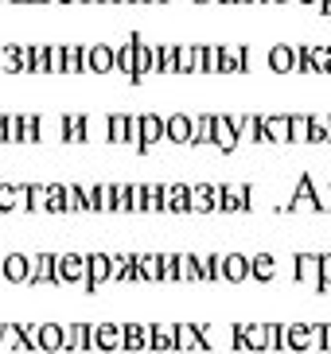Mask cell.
<instances>
[{
  "label": "cell",
  "mask_w": 331,
  "mask_h": 354,
  "mask_svg": "<svg viewBox=\"0 0 331 354\" xmlns=\"http://www.w3.org/2000/svg\"><path fill=\"white\" fill-rule=\"evenodd\" d=\"M160 140H164V117L160 113H136V140H133L136 152L148 156Z\"/></svg>",
  "instance_id": "obj_1"
},
{
  "label": "cell",
  "mask_w": 331,
  "mask_h": 354,
  "mask_svg": "<svg viewBox=\"0 0 331 354\" xmlns=\"http://www.w3.org/2000/svg\"><path fill=\"white\" fill-rule=\"evenodd\" d=\"M86 281V257L82 253H55V288Z\"/></svg>",
  "instance_id": "obj_2"
},
{
  "label": "cell",
  "mask_w": 331,
  "mask_h": 354,
  "mask_svg": "<svg viewBox=\"0 0 331 354\" xmlns=\"http://www.w3.org/2000/svg\"><path fill=\"white\" fill-rule=\"evenodd\" d=\"M191 133H195V113H172V117H164V140H168V145L187 148V145H191Z\"/></svg>",
  "instance_id": "obj_3"
},
{
  "label": "cell",
  "mask_w": 331,
  "mask_h": 354,
  "mask_svg": "<svg viewBox=\"0 0 331 354\" xmlns=\"http://www.w3.org/2000/svg\"><path fill=\"white\" fill-rule=\"evenodd\" d=\"M86 257V281H82V292H98L102 284H109V253H82Z\"/></svg>",
  "instance_id": "obj_4"
},
{
  "label": "cell",
  "mask_w": 331,
  "mask_h": 354,
  "mask_svg": "<svg viewBox=\"0 0 331 354\" xmlns=\"http://www.w3.org/2000/svg\"><path fill=\"white\" fill-rule=\"evenodd\" d=\"M90 351H121V323H90Z\"/></svg>",
  "instance_id": "obj_5"
},
{
  "label": "cell",
  "mask_w": 331,
  "mask_h": 354,
  "mask_svg": "<svg viewBox=\"0 0 331 354\" xmlns=\"http://www.w3.org/2000/svg\"><path fill=\"white\" fill-rule=\"evenodd\" d=\"M218 281H226V284L249 281V257L246 253H218Z\"/></svg>",
  "instance_id": "obj_6"
},
{
  "label": "cell",
  "mask_w": 331,
  "mask_h": 354,
  "mask_svg": "<svg viewBox=\"0 0 331 354\" xmlns=\"http://www.w3.org/2000/svg\"><path fill=\"white\" fill-rule=\"evenodd\" d=\"M86 74H114V47L109 43H90L82 51Z\"/></svg>",
  "instance_id": "obj_7"
},
{
  "label": "cell",
  "mask_w": 331,
  "mask_h": 354,
  "mask_svg": "<svg viewBox=\"0 0 331 354\" xmlns=\"http://www.w3.org/2000/svg\"><path fill=\"white\" fill-rule=\"evenodd\" d=\"M28 272H31V257L20 250L4 253V261H0V277L8 284H28Z\"/></svg>",
  "instance_id": "obj_8"
},
{
  "label": "cell",
  "mask_w": 331,
  "mask_h": 354,
  "mask_svg": "<svg viewBox=\"0 0 331 354\" xmlns=\"http://www.w3.org/2000/svg\"><path fill=\"white\" fill-rule=\"evenodd\" d=\"M292 277L304 288H320V257L316 253H296L292 257Z\"/></svg>",
  "instance_id": "obj_9"
},
{
  "label": "cell",
  "mask_w": 331,
  "mask_h": 354,
  "mask_svg": "<svg viewBox=\"0 0 331 354\" xmlns=\"http://www.w3.org/2000/svg\"><path fill=\"white\" fill-rule=\"evenodd\" d=\"M215 198H218V183H195V187H187V207H191V214H211L215 210Z\"/></svg>",
  "instance_id": "obj_10"
},
{
  "label": "cell",
  "mask_w": 331,
  "mask_h": 354,
  "mask_svg": "<svg viewBox=\"0 0 331 354\" xmlns=\"http://www.w3.org/2000/svg\"><path fill=\"white\" fill-rule=\"evenodd\" d=\"M179 43H152V74H176Z\"/></svg>",
  "instance_id": "obj_11"
},
{
  "label": "cell",
  "mask_w": 331,
  "mask_h": 354,
  "mask_svg": "<svg viewBox=\"0 0 331 354\" xmlns=\"http://www.w3.org/2000/svg\"><path fill=\"white\" fill-rule=\"evenodd\" d=\"M148 351H176V323H148Z\"/></svg>",
  "instance_id": "obj_12"
},
{
  "label": "cell",
  "mask_w": 331,
  "mask_h": 354,
  "mask_svg": "<svg viewBox=\"0 0 331 354\" xmlns=\"http://www.w3.org/2000/svg\"><path fill=\"white\" fill-rule=\"evenodd\" d=\"M269 71L273 74H296V47H289V43L269 47Z\"/></svg>",
  "instance_id": "obj_13"
},
{
  "label": "cell",
  "mask_w": 331,
  "mask_h": 354,
  "mask_svg": "<svg viewBox=\"0 0 331 354\" xmlns=\"http://www.w3.org/2000/svg\"><path fill=\"white\" fill-rule=\"evenodd\" d=\"M28 284H55V253H35L31 257Z\"/></svg>",
  "instance_id": "obj_14"
},
{
  "label": "cell",
  "mask_w": 331,
  "mask_h": 354,
  "mask_svg": "<svg viewBox=\"0 0 331 354\" xmlns=\"http://www.w3.org/2000/svg\"><path fill=\"white\" fill-rule=\"evenodd\" d=\"M176 74H203V43H187V47H179Z\"/></svg>",
  "instance_id": "obj_15"
},
{
  "label": "cell",
  "mask_w": 331,
  "mask_h": 354,
  "mask_svg": "<svg viewBox=\"0 0 331 354\" xmlns=\"http://www.w3.org/2000/svg\"><path fill=\"white\" fill-rule=\"evenodd\" d=\"M121 351H148V323H121Z\"/></svg>",
  "instance_id": "obj_16"
},
{
  "label": "cell",
  "mask_w": 331,
  "mask_h": 354,
  "mask_svg": "<svg viewBox=\"0 0 331 354\" xmlns=\"http://www.w3.org/2000/svg\"><path fill=\"white\" fill-rule=\"evenodd\" d=\"M82 43H62V78H78V74H86L82 66Z\"/></svg>",
  "instance_id": "obj_17"
},
{
  "label": "cell",
  "mask_w": 331,
  "mask_h": 354,
  "mask_svg": "<svg viewBox=\"0 0 331 354\" xmlns=\"http://www.w3.org/2000/svg\"><path fill=\"white\" fill-rule=\"evenodd\" d=\"M249 277L261 281V284H269L273 277H277V257H273V253H253V257H249Z\"/></svg>",
  "instance_id": "obj_18"
},
{
  "label": "cell",
  "mask_w": 331,
  "mask_h": 354,
  "mask_svg": "<svg viewBox=\"0 0 331 354\" xmlns=\"http://www.w3.org/2000/svg\"><path fill=\"white\" fill-rule=\"evenodd\" d=\"M39 351L47 354H59L62 351V323H39V335H35Z\"/></svg>",
  "instance_id": "obj_19"
},
{
  "label": "cell",
  "mask_w": 331,
  "mask_h": 354,
  "mask_svg": "<svg viewBox=\"0 0 331 354\" xmlns=\"http://www.w3.org/2000/svg\"><path fill=\"white\" fill-rule=\"evenodd\" d=\"M0 71L4 74H24V47L20 43H4V47H0Z\"/></svg>",
  "instance_id": "obj_20"
},
{
  "label": "cell",
  "mask_w": 331,
  "mask_h": 354,
  "mask_svg": "<svg viewBox=\"0 0 331 354\" xmlns=\"http://www.w3.org/2000/svg\"><path fill=\"white\" fill-rule=\"evenodd\" d=\"M136 281L160 284V253H136Z\"/></svg>",
  "instance_id": "obj_21"
},
{
  "label": "cell",
  "mask_w": 331,
  "mask_h": 354,
  "mask_svg": "<svg viewBox=\"0 0 331 354\" xmlns=\"http://www.w3.org/2000/svg\"><path fill=\"white\" fill-rule=\"evenodd\" d=\"M47 214H66V183H47Z\"/></svg>",
  "instance_id": "obj_22"
},
{
  "label": "cell",
  "mask_w": 331,
  "mask_h": 354,
  "mask_svg": "<svg viewBox=\"0 0 331 354\" xmlns=\"http://www.w3.org/2000/svg\"><path fill=\"white\" fill-rule=\"evenodd\" d=\"M289 145H308V113H289Z\"/></svg>",
  "instance_id": "obj_23"
},
{
  "label": "cell",
  "mask_w": 331,
  "mask_h": 354,
  "mask_svg": "<svg viewBox=\"0 0 331 354\" xmlns=\"http://www.w3.org/2000/svg\"><path fill=\"white\" fill-rule=\"evenodd\" d=\"M145 210L148 214H164V183H148L145 187Z\"/></svg>",
  "instance_id": "obj_24"
},
{
  "label": "cell",
  "mask_w": 331,
  "mask_h": 354,
  "mask_svg": "<svg viewBox=\"0 0 331 354\" xmlns=\"http://www.w3.org/2000/svg\"><path fill=\"white\" fill-rule=\"evenodd\" d=\"M16 210V183H0V214Z\"/></svg>",
  "instance_id": "obj_25"
},
{
  "label": "cell",
  "mask_w": 331,
  "mask_h": 354,
  "mask_svg": "<svg viewBox=\"0 0 331 354\" xmlns=\"http://www.w3.org/2000/svg\"><path fill=\"white\" fill-rule=\"evenodd\" d=\"M47 74H55V78H62V43H55V47H47Z\"/></svg>",
  "instance_id": "obj_26"
},
{
  "label": "cell",
  "mask_w": 331,
  "mask_h": 354,
  "mask_svg": "<svg viewBox=\"0 0 331 354\" xmlns=\"http://www.w3.org/2000/svg\"><path fill=\"white\" fill-rule=\"evenodd\" d=\"M320 257V288L316 292H328L331 288V253H316Z\"/></svg>",
  "instance_id": "obj_27"
},
{
  "label": "cell",
  "mask_w": 331,
  "mask_h": 354,
  "mask_svg": "<svg viewBox=\"0 0 331 354\" xmlns=\"http://www.w3.org/2000/svg\"><path fill=\"white\" fill-rule=\"evenodd\" d=\"M316 12H320V16H331V0H320V8Z\"/></svg>",
  "instance_id": "obj_28"
},
{
  "label": "cell",
  "mask_w": 331,
  "mask_h": 354,
  "mask_svg": "<svg viewBox=\"0 0 331 354\" xmlns=\"http://www.w3.org/2000/svg\"><path fill=\"white\" fill-rule=\"evenodd\" d=\"M296 4H312V8H320V0H296Z\"/></svg>",
  "instance_id": "obj_29"
},
{
  "label": "cell",
  "mask_w": 331,
  "mask_h": 354,
  "mask_svg": "<svg viewBox=\"0 0 331 354\" xmlns=\"http://www.w3.org/2000/svg\"><path fill=\"white\" fill-rule=\"evenodd\" d=\"M51 4H82V0H51Z\"/></svg>",
  "instance_id": "obj_30"
},
{
  "label": "cell",
  "mask_w": 331,
  "mask_h": 354,
  "mask_svg": "<svg viewBox=\"0 0 331 354\" xmlns=\"http://www.w3.org/2000/svg\"><path fill=\"white\" fill-rule=\"evenodd\" d=\"M215 4H238V0H215Z\"/></svg>",
  "instance_id": "obj_31"
},
{
  "label": "cell",
  "mask_w": 331,
  "mask_h": 354,
  "mask_svg": "<svg viewBox=\"0 0 331 354\" xmlns=\"http://www.w3.org/2000/svg\"><path fill=\"white\" fill-rule=\"evenodd\" d=\"M191 4H215V0H191Z\"/></svg>",
  "instance_id": "obj_32"
},
{
  "label": "cell",
  "mask_w": 331,
  "mask_h": 354,
  "mask_svg": "<svg viewBox=\"0 0 331 354\" xmlns=\"http://www.w3.org/2000/svg\"><path fill=\"white\" fill-rule=\"evenodd\" d=\"M261 4H285V0H261Z\"/></svg>",
  "instance_id": "obj_33"
},
{
  "label": "cell",
  "mask_w": 331,
  "mask_h": 354,
  "mask_svg": "<svg viewBox=\"0 0 331 354\" xmlns=\"http://www.w3.org/2000/svg\"><path fill=\"white\" fill-rule=\"evenodd\" d=\"M238 4H261V0H238Z\"/></svg>",
  "instance_id": "obj_34"
},
{
  "label": "cell",
  "mask_w": 331,
  "mask_h": 354,
  "mask_svg": "<svg viewBox=\"0 0 331 354\" xmlns=\"http://www.w3.org/2000/svg\"><path fill=\"white\" fill-rule=\"evenodd\" d=\"M8 4H31V0H8Z\"/></svg>",
  "instance_id": "obj_35"
},
{
  "label": "cell",
  "mask_w": 331,
  "mask_h": 354,
  "mask_svg": "<svg viewBox=\"0 0 331 354\" xmlns=\"http://www.w3.org/2000/svg\"><path fill=\"white\" fill-rule=\"evenodd\" d=\"M82 4H105V0H82Z\"/></svg>",
  "instance_id": "obj_36"
},
{
  "label": "cell",
  "mask_w": 331,
  "mask_h": 354,
  "mask_svg": "<svg viewBox=\"0 0 331 354\" xmlns=\"http://www.w3.org/2000/svg\"><path fill=\"white\" fill-rule=\"evenodd\" d=\"M31 4H51V0H31Z\"/></svg>",
  "instance_id": "obj_37"
},
{
  "label": "cell",
  "mask_w": 331,
  "mask_h": 354,
  "mask_svg": "<svg viewBox=\"0 0 331 354\" xmlns=\"http://www.w3.org/2000/svg\"><path fill=\"white\" fill-rule=\"evenodd\" d=\"M148 4H164V0H148Z\"/></svg>",
  "instance_id": "obj_38"
},
{
  "label": "cell",
  "mask_w": 331,
  "mask_h": 354,
  "mask_svg": "<svg viewBox=\"0 0 331 354\" xmlns=\"http://www.w3.org/2000/svg\"><path fill=\"white\" fill-rule=\"evenodd\" d=\"M0 261H4V245H0Z\"/></svg>",
  "instance_id": "obj_39"
},
{
  "label": "cell",
  "mask_w": 331,
  "mask_h": 354,
  "mask_svg": "<svg viewBox=\"0 0 331 354\" xmlns=\"http://www.w3.org/2000/svg\"><path fill=\"white\" fill-rule=\"evenodd\" d=\"M0 4H8V0H0Z\"/></svg>",
  "instance_id": "obj_40"
}]
</instances>
